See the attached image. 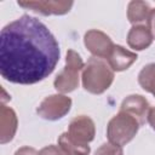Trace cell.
Segmentation results:
<instances>
[{
	"label": "cell",
	"mask_w": 155,
	"mask_h": 155,
	"mask_svg": "<svg viewBox=\"0 0 155 155\" xmlns=\"http://www.w3.org/2000/svg\"><path fill=\"white\" fill-rule=\"evenodd\" d=\"M59 44L38 18L23 15L0 33V74L13 84L33 85L47 78L59 61Z\"/></svg>",
	"instance_id": "1"
},
{
	"label": "cell",
	"mask_w": 155,
	"mask_h": 155,
	"mask_svg": "<svg viewBox=\"0 0 155 155\" xmlns=\"http://www.w3.org/2000/svg\"><path fill=\"white\" fill-rule=\"evenodd\" d=\"M82 87L92 94H102L114 81V70L103 58L91 57L81 71Z\"/></svg>",
	"instance_id": "2"
},
{
	"label": "cell",
	"mask_w": 155,
	"mask_h": 155,
	"mask_svg": "<svg viewBox=\"0 0 155 155\" xmlns=\"http://www.w3.org/2000/svg\"><path fill=\"white\" fill-rule=\"evenodd\" d=\"M138 121L126 113L119 111L113 116L107 126V137L108 140L115 145L124 147L130 143L139 130Z\"/></svg>",
	"instance_id": "3"
},
{
	"label": "cell",
	"mask_w": 155,
	"mask_h": 155,
	"mask_svg": "<svg viewBox=\"0 0 155 155\" xmlns=\"http://www.w3.org/2000/svg\"><path fill=\"white\" fill-rule=\"evenodd\" d=\"M84 67L85 64L81 56L74 50H68L65 57V67L61 73H58L53 81L54 88L62 94L76 90L80 82V71H82Z\"/></svg>",
	"instance_id": "4"
},
{
	"label": "cell",
	"mask_w": 155,
	"mask_h": 155,
	"mask_svg": "<svg viewBox=\"0 0 155 155\" xmlns=\"http://www.w3.org/2000/svg\"><path fill=\"white\" fill-rule=\"evenodd\" d=\"M71 108V99L62 93L51 94L42 99L36 108V113L45 120L56 121L65 116Z\"/></svg>",
	"instance_id": "5"
},
{
	"label": "cell",
	"mask_w": 155,
	"mask_h": 155,
	"mask_svg": "<svg viewBox=\"0 0 155 155\" xmlns=\"http://www.w3.org/2000/svg\"><path fill=\"white\" fill-rule=\"evenodd\" d=\"M67 133L76 143L88 145V143L94 139L96 126L91 117L86 115H79L70 121Z\"/></svg>",
	"instance_id": "6"
},
{
	"label": "cell",
	"mask_w": 155,
	"mask_h": 155,
	"mask_svg": "<svg viewBox=\"0 0 155 155\" xmlns=\"http://www.w3.org/2000/svg\"><path fill=\"white\" fill-rule=\"evenodd\" d=\"M84 44L93 57L103 59L108 58L110 51L115 45L105 33L98 29H91L86 31L84 36Z\"/></svg>",
	"instance_id": "7"
},
{
	"label": "cell",
	"mask_w": 155,
	"mask_h": 155,
	"mask_svg": "<svg viewBox=\"0 0 155 155\" xmlns=\"http://www.w3.org/2000/svg\"><path fill=\"white\" fill-rule=\"evenodd\" d=\"M17 4L23 8L31 10V11L40 13V15H44V16L65 15L70 11V8L74 5L73 1H53V0H46V1L27 0V1H18Z\"/></svg>",
	"instance_id": "8"
},
{
	"label": "cell",
	"mask_w": 155,
	"mask_h": 155,
	"mask_svg": "<svg viewBox=\"0 0 155 155\" xmlns=\"http://www.w3.org/2000/svg\"><path fill=\"white\" fill-rule=\"evenodd\" d=\"M149 109H150L149 102L140 94L127 96L120 105V111L126 113L132 117H134L140 126L147 121Z\"/></svg>",
	"instance_id": "9"
},
{
	"label": "cell",
	"mask_w": 155,
	"mask_h": 155,
	"mask_svg": "<svg viewBox=\"0 0 155 155\" xmlns=\"http://www.w3.org/2000/svg\"><path fill=\"white\" fill-rule=\"evenodd\" d=\"M18 126V119L15 110L5 104L0 108V143L5 144L13 139Z\"/></svg>",
	"instance_id": "10"
},
{
	"label": "cell",
	"mask_w": 155,
	"mask_h": 155,
	"mask_svg": "<svg viewBox=\"0 0 155 155\" xmlns=\"http://www.w3.org/2000/svg\"><path fill=\"white\" fill-rule=\"evenodd\" d=\"M137 58H138L137 53L128 51L120 45H114L113 50L110 51L105 61L114 71H122L128 69L137 61Z\"/></svg>",
	"instance_id": "11"
},
{
	"label": "cell",
	"mask_w": 155,
	"mask_h": 155,
	"mask_svg": "<svg viewBox=\"0 0 155 155\" xmlns=\"http://www.w3.org/2000/svg\"><path fill=\"white\" fill-rule=\"evenodd\" d=\"M154 38L148 25H133L127 34V44L136 51H143L148 48Z\"/></svg>",
	"instance_id": "12"
},
{
	"label": "cell",
	"mask_w": 155,
	"mask_h": 155,
	"mask_svg": "<svg viewBox=\"0 0 155 155\" xmlns=\"http://www.w3.org/2000/svg\"><path fill=\"white\" fill-rule=\"evenodd\" d=\"M151 8L145 1H131L127 7V19L133 25H147Z\"/></svg>",
	"instance_id": "13"
},
{
	"label": "cell",
	"mask_w": 155,
	"mask_h": 155,
	"mask_svg": "<svg viewBox=\"0 0 155 155\" xmlns=\"http://www.w3.org/2000/svg\"><path fill=\"white\" fill-rule=\"evenodd\" d=\"M138 82L140 87L155 97V63L147 64L138 74Z\"/></svg>",
	"instance_id": "14"
},
{
	"label": "cell",
	"mask_w": 155,
	"mask_h": 155,
	"mask_svg": "<svg viewBox=\"0 0 155 155\" xmlns=\"http://www.w3.org/2000/svg\"><path fill=\"white\" fill-rule=\"evenodd\" d=\"M58 144L71 155H88L91 151L90 145H82L73 140L67 132L62 133L58 138Z\"/></svg>",
	"instance_id": "15"
},
{
	"label": "cell",
	"mask_w": 155,
	"mask_h": 155,
	"mask_svg": "<svg viewBox=\"0 0 155 155\" xmlns=\"http://www.w3.org/2000/svg\"><path fill=\"white\" fill-rule=\"evenodd\" d=\"M94 155H124V151H122V147H119L108 142L102 144L96 150Z\"/></svg>",
	"instance_id": "16"
},
{
	"label": "cell",
	"mask_w": 155,
	"mask_h": 155,
	"mask_svg": "<svg viewBox=\"0 0 155 155\" xmlns=\"http://www.w3.org/2000/svg\"><path fill=\"white\" fill-rule=\"evenodd\" d=\"M38 155H71L67 150H64L61 145H47L42 148Z\"/></svg>",
	"instance_id": "17"
},
{
	"label": "cell",
	"mask_w": 155,
	"mask_h": 155,
	"mask_svg": "<svg viewBox=\"0 0 155 155\" xmlns=\"http://www.w3.org/2000/svg\"><path fill=\"white\" fill-rule=\"evenodd\" d=\"M15 155H38V151L31 147H22L16 150Z\"/></svg>",
	"instance_id": "18"
},
{
	"label": "cell",
	"mask_w": 155,
	"mask_h": 155,
	"mask_svg": "<svg viewBox=\"0 0 155 155\" xmlns=\"http://www.w3.org/2000/svg\"><path fill=\"white\" fill-rule=\"evenodd\" d=\"M147 25L150 29V31L153 34V38L155 39V8H151V12H150V16H149Z\"/></svg>",
	"instance_id": "19"
},
{
	"label": "cell",
	"mask_w": 155,
	"mask_h": 155,
	"mask_svg": "<svg viewBox=\"0 0 155 155\" xmlns=\"http://www.w3.org/2000/svg\"><path fill=\"white\" fill-rule=\"evenodd\" d=\"M147 121L149 122L150 127H151V128L155 131V107H153V108H150V109H149Z\"/></svg>",
	"instance_id": "20"
}]
</instances>
